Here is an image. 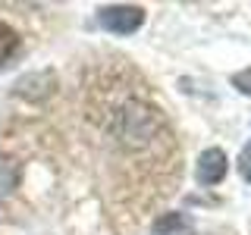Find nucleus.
I'll list each match as a JSON object with an SVG mask.
<instances>
[{"mask_svg": "<svg viewBox=\"0 0 251 235\" xmlns=\"http://www.w3.org/2000/svg\"><path fill=\"white\" fill-rule=\"evenodd\" d=\"M16 50H19V35H16L13 25H6V22L0 19V66H3Z\"/></svg>", "mask_w": 251, "mask_h": 235, "instance_id": "nucleus-3", "label": "nucleus"}, {"mask_svg": "<svg viewBox=\"0 0 251 235\" xmlns=\"http://www.w3.org/2000/svg\"><path fill=\"white\" fill-rule=\"evenodd\" d=\"M98 22H100V28L113 31V35H132V31H138L141 22H145V10H141V6H132V3L100 6Z\"/></svg>", "mask_w": 251, "mask_h": 235, "instance_id": "nucleus-1", "label": "nucleus"}, {"mask_svg": "<svg viewBox=\"0 0 251 235\" xmlns=\"http://www.w3.org/2000/svg\"><path fill=\"white\" fill-rule=\"evenodd\" d=\"M182 235H188V232H182Z\"/></svg>", "mask_w": 251, "mask_h": 235, "instance_id": "nucleus-6", "label": "nucleus"}, {"mask_svg": "<svg viewBox=\"0 0 251 235\" xmlns=\"http://www.w3.org/2000/svg\"><path fill=\"white\" fill-rule=\"evenodd\" d=\"M226 166H229L226 154L220 147H207L198 160V182L201 185H220L226 179Z\"/></svg>", "mask_w": 251, "mask_h": 235, "instance_id": "nucleus-2", "label": "nucleus"}, {"mask_svg": "<svg viewBox=\"0 0 251 235\" xmlns=\"http://www.w3.org/2000/svg\"><path fill=\"white\" fill-rule=\"evenodd\" d=\"M232 85H235L242 94H251V69H242V72H235V75H232Z\"/></svg>", "mask_w": 251, "mask_h": 235, "instance_id": "nucleus-4", "label": "nucleus"}, {"mask_svg": "<svg viewBox=\"0 0 251 235\" xmlns=\"http://www.w3.org/2000/svg\"><path fill=\"white\" fill-rule=\"evenodd\" d=\"M239 172H242V179H245V182H251V144L239 157Z\"/></svg>", "mask_w": 251, "mask_h": 235, "instance_id": "nucleus-5", "label": "nucleus"}]
</instances>
